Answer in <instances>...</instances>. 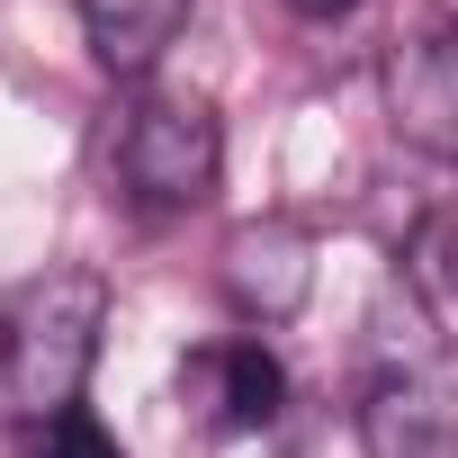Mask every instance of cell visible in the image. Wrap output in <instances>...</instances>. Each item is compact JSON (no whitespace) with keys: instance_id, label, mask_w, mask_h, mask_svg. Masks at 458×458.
Returning <instances> with one entry per match:
<instances>
[{"instance_id":"obj_1","label":"cell","mask_w":458,"mask_h":458,"mask_svg":"<svg viewBox=\"0 0 458 458\" xmlns=\"http://www.w3.org/2000/svg\"><path fill=\"white\" fill-rule=\"evenodd\" d=\"M360 449L369 458H458V342L413 279H386L360 342Z\"/></svg>"},{"instance_id":"obj_2","label":"cell","mask_w":458,"mask_h":458,"mask_svg":"<svg viewBox=\"0 0 458 458\" xmlns=\"http://www.w3.org/2000/svg\"><path fill=\"white\" fill-rule=\"evenodd\" d=\"M99 333H108V279L99 270L28 279L10 297V315H0V422L37 431V422L72 413L81 386H90Z\"/></svg>"},{"instance_id":"obj_3","label":"cell","mask_w":458,"mask_h":458,"mask_svg":"<svg viewBox=\"0 0 458 458\" xmlns=\"http://www.w3.org/2000/svg\"><path fill=\"white\" fill-rule=\"evenodd\" d=\"M117 180L126 198L144 207H198L225 171V135H216V108L189 99V90H144L126 117H117Z\"/></svg>"},{"instance_id":"obj_4","label":"cell","mask_w":458,"mask_h":458,"mask_svg":"<svg viewBox=\"0 0 458 458\" xmlns=\"http://www.w3.org/2000/svg\"><path fill=\"white\" fill-rule=\"evenodd\" d=\"M377 90H386V117H395V135L413 153L458 162V28L449 19L395 37L386 64H377Z\"/></svg>"},{"instance_id":"obj_5","label":"cell","mask_w":458,"mask_h":458,"mask_svg":"<svg viewBox=\"0 0 458 458\" xmlns=\"http://www.w3.org/2000/svg\"><path fill=\"white\" fill-rule=\"evenodd\" d=\"M180 404L207 440H234V431H279L288 413V369L261 342H207L180 360Z\"/></svg>"},{"instance_id":"obj_6","label":"cell","mask_w":458,"mask_h":458,"mask_svg":"<svg viewBox=\"0 0 458 458\" xmlns=\"http://www.w3.org/2000/svg\"><path fill=\"white\" fill-rule=\"evenodd\" d=\"M315 288V243H306V225H243L234 243H225V297H234L252 324H288Z\"/></svg>"},{"instance_id":"obj_7","label":"cell","mask_w":458,"mask_h":458,"mask_svg":"<svg viewBox=\"0 0 458 458\" xmlns=\"http://www.w3.org/2000/svg\"><path fill=\"white\" fill-rule=\"evenodd\" d=\"M72 10H81L99 72H117V81H144L171 55V37L189 28V0H72Z\"/></svg>"},{"instance_id":"obj_8","label":"cell","mask_w":458,"mask_h":458,"mask_svg":"<svg viewBox=\"0 0 458 458\" xmlns=\"http://www.w3.org/2000/svg\"><path fill=\"white\" fill-rule=\"evenodd\" d=\"M19 458H126V449H117V440H108V431H99V422H90V413L72 404V413H55V422H37Z\"/></svg>"},{"instance_id":"obj_9","label":"cell","mask_w":458,"mask_h":458,"mask_svg":"<svg viewBox=\"0 0 458 458\" xmlns=\"http://www.w3.org/2000/svg\"><path fill=\"white\" fill-rule=\"evenodd\" d=\"M189 458H297V449H288V431H234V440H207L198 431Z\"/></svg>"},{"instance_id":"obj_10","label":"cell","mask_w":458,"mask_h":458,"mask_svg":"<svg viewBox=\"0 0 458 458\" xmlns=\"http://www.w3.org/2000/svg\"><path fill=\"white\" fill-rule=\"evenodd\" d=\"M279 10H297V19H342V10H360V0H279Z\"/></svg>"}]
</instances>
